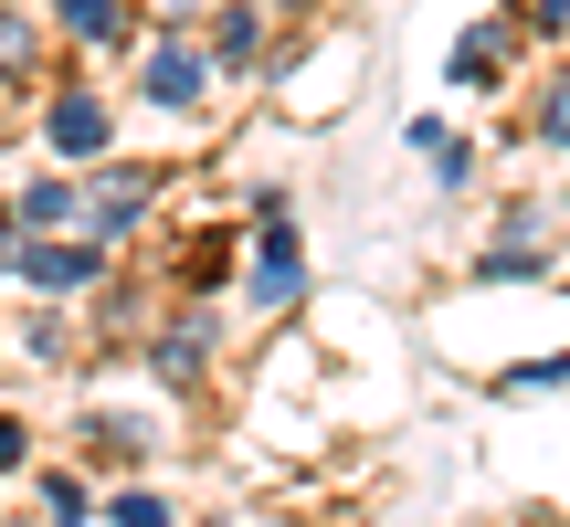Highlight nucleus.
<instances>
[{
  "label": "nucleus",
  "instance_id": "nucleus-1",
  "mask_svg": "<svg viewBox=\"0 0 570 527\" xmlns=\"http://www.w3.org/2000/svg\"><path fill=\"white\" fill-rule=\"evenodd\" d=\"M42 138H53V159H106V148H117V106L75 84V96L42 106Z\"/></svg>",
  "mask_w": 570,
  "mask_h": 527
},
{
  "label": "nucleus",
  "instance_id": "nucleus-2",
  "mask_svg": "<svg viewBox=\"0 0 570 527\" xmlns=\"http://www.w3.org/2000/svg\"><path fill=\"white\" fill-rule=\"evenodd\" d=\"M11 275H21V285H42V296H75V285H96V243H53V232H21Z\"/></svg>",
  "mask_w": 570,
  "mask_h": 527
},
{
  "label": "nucleus",
  "instance_id": "nucleus-3",
  "mask_svg": "<svg viewBox=\"0 0 570 527\" xmlns=\"http://www.w3.org/2000/svg\"><path fill=\"white\" fill-rule=\"evenodd\" d=\"M138 96L169 106V117H190V106L212 96V63L190 53V42H159V53H148V74H138Z\"/></svg>",
  "mask_w": 570,
  "mask_h": 527
},
{
  "label": "nucleus",
  "instance_id": "nucleus-4",
  "mask_svg": "<svg viewBox=\"0 0 570 527\" xmlns=\"http://www.w3.org/2000/svg\"><path fill=\"white\" fill-rule=\"evenodd\" d=\"M306 296V243H296V211H275L265 222V253H254V306H285Z\"/></svg>",
  "mask_w": 570,
  "mask_h": 527
},
{
  "label": "nucleus",
  "instance_id": "nucleus-5",
  "mask_svg": "<svg viewBox=\"0 0 570 527\" xmlns=\"http://www.w3.org/2000/svg\"><path fill=\"white\" fill-rule=\"evenodd\" d=\"M148 201H159V169H106L96 180V232H127Z\"/></svg>",
  "mask_w": 570,
  "mask_h": 527
},
{
  "label": "nucleus",
  "instance_id": "nucleus-6",
  "mask_svg": "<svg viewBox=\"0 0 570 527\" xmlns=\"http://www.w3.org/2000/svg\"><path fill=\"white\" fill-rule=\"evenodd\" d=\"M148 359H159L169 390H190V380H202V359H212V317H202V327H159V348H148Z\"/></svg>",
  "mask_w": 570,
  "mask_h": 527
},
{
  "label": "nucleus",
  "instance_id": "nucleus-7",
  "mask_svg": "<svg viewBox=\"0 0 570 527\" xmlns=\"http://www.w3.org/2000/svg\"><path fill=\"white\" fill-rule=\"evenodd\" d=\"M497 63H508V21H475L454 42V84H497Z\"/></svg>",
  "mask_w": 570,
  "mask_h": 527
},
{
  "label": "nucleus",
  "instance_id": "nucleus-8",
  "mask_svg": "<svg viewBox=\"0 0 570 527\" xmlns=\"http://www.w3.org/2000/svg\"><path fill=\"white\" fill-rule=\"evenodd\" d=\"M11 222H21V232H63V222H75V180H32V190L11 201Z\"/></svg>",
  "mask_w": 570,
  "mask_h": 527
},
{
  "label": "nucleus",
  "instance_id": "nucleus-9",
  "mask_svg": "<svg viewBox=\"0 0 570 527\" xmlns=\"http://www.w3.org/2000/svg\"><path fill=\"white\" fill-rule=\"evenodd\" d=\"M63 32L75 42H127V0H63Z\"/></svg>",
  "mask_w": 570,
  "mask_h": 527
},
{
  "label": "nucleus",
  "instance_id": "nucleus-10",
  "mask_svg": "<svg viewBox=\"0 0 570 527\" xmlns=\"http://www.w3.org/2000/svg\"><path fill=\"white\" fill-rule=\"evenodd\" d=\"M212 53H223V63H254V53H265V21H254V11H223V32H212Z\"/></svg>",
  "mask_w": 570,
  "mask_h": 527
},
{
  "label": "nucleus",
  "instance_id": "nucleus-11",
  "mask_svg": "<svg viewBox=\"0 0 570 527\" xmlns=\"http://www.w3.org/2000/svg\"><path fill=\"white\" fill-rule=\"evenodd\" d=\"M475 275H487V285H529V275H539V253H529V243H497Z\"/></svg>",
  "mask_w": 570,
  "mask_h": 527
},
{
  "label": "nucleus",
  "instance_id": "nucleus-12",
  "mask_svg": "<svg viewBox=\"0 0 570 527\" xmlns=\"http://www.w3.org/2000/svg\"><path fill=\"white\" fill-rule=\"evenodd\" d=\"M21 63H32V21L0 11V74H21Z\"/></svg>",
  "mask_w": 570,
  "mask_h": 527
},
{
  "label": "nucleus",
  "instance_id": "nucleus-13",
  "mask_svg": "<svg viewBox=\"0 0 570 527\" xmlns=\"http://www.w3.org/2000/svg\"><path fill=\"white\" fill-rule=\"evenodd\" d=\"M42 507H53V527H75L85 517V486H75V475H42Z\"/></svg>",
  "mask_w": 570,
  "mask_h": 527
},
{
  "label": "nucleus",
  "instance_id": "nucleus-14",
  "mask_svg": "<svg viewBox=\"0 0 570 527\" xmlns=\"http://www.w3.org/2000/svg\"><path fill=\"white\" fill-rule=\"evenodd\" d=\"M106 517H117V527H169V507H159V496H138V486H127V496H117Z\"/></svg>",
  "mask_w": 570,
  "mask_h": 527
},
{
  "label": "nucleus",
  "instance_id": "nucleus-15",
  "mask_svg": "<svg viewBox=\"0 0 570 527\" xmlns=\"http://www.w3.org/2000/svg\"><path fill=\"white\" fill-rule=\"evenodd\" d=\"M570 380V359H529V369H508V390H560Z\"/></svg>",
  "mask_w": 570,
  "mask_h": 527
},
{
  "label": "nucleus",
  "instance_id": "nucleus-16",
  "mask_svg": "<svg viewBox=\"0 0 570 527\" xmlns=\"http://www.w3.org/2000/svg\"><path fill=\"white\" fill-rule=\"evenodd\" d=\"M539 138L570 148V84H550V106H539Z\"/></svg>",
  "mask_w": 570,
  "mask_h": 527
},
{
  "label": "nucleus",
  "instance_id": "nucleus-17",
  "mask_svg": "<svg viewBox=\"0 0 570 527\" xmlns=\"http://www.w3.org/2000/svg\"><path fill=\"white\" fill-rule=\"evenodd\" d=\"M11 465H32V444H21V422H0V475Z\"/></svg>",
  "mask_w": 570,
  "mask_h": 527
},
{
  "label": "nucleus",
  "instance_id": "nucleus-18",
  "mask_svg": "<svg viewBox=\"0 0 570 527\" xmlns=\"http://www.w3.org/2000/svg\"><path fill=\"white\" fill-rule=\"evenodd\" d=\"M529 21H539V32H560V21H570V0H529Z\"/></svg>",
  "mask_w": 570,
  "mask_h": 527
},
{
  "label": "nucleus",
  "instance_id": "nucleus-19",
  "mask_svg": "<svg viewBox=\"0 0 570 527\" xmlns=\"http://www.w3.org/2000/svg\"><path fill=\"white\" fill-rule=\"evenodd\" d=\"M11 253H21V222H11V211H0V275H11Z\"/></svg>",
  "mask_w": 570,
  "mask_h": 527
},
{
  "label": "nucleus",
  "instance_id": "nucleus-20",
  "mask_svg": "<svg viewBox=\"0 0 570 527\" xmlns=\"http://www.w3.org/2000/svg\"><path fill=\"white\" fill-rule=\"evenodd\" d=\"M275 11H306V0H275Z\"/></svg>",
  "mask_w": 570,
  "mask_h": 527
}]
</instances>
